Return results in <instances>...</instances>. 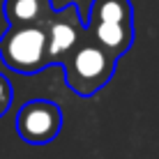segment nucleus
Listing matches in <instances>:
<instances>
[{
  "label": "nucleus",
  "instance_id": "1",
  "mask_svg": "<svg viewBox=\"0 0 159 159\" xmlns=\"http://www.w3.org/2000/svg\"><path fill=\"white\" fill-rule=\"evenodd\" d=\"M118 60L120 58H116L111 51H106L99 42H95L90 32H85L83 42L76 46V51L62 65L65 81H67L69 90L79 97L97 95L113 79Z\"/></svg>",
  "mask_w": 159,
  "mask_h": 159
},
{
  "label": "nucleus",
  "instance_id": "2",
  "mask_svg": "<svg viewBox=\"0 0 159 159\" xmlns=\"http://www.w3.org/2000/svg\"><path fill=\"white\" fill-rule=\"evenodd\" d=\"M88 32L116 58H122L134 44V7L129 0H92Z\"/></svg>",
  "mask_w": 159,
  "mask_h": 159
},
{
  "label": "nucleus",
  "instance_id": "3",
  "mask_svg": "<svg viewBox=\"0 0 159 159\" xmlns=\"http://www.w3.org/2000/svg\"><path fill=\"white\" fill-rule=\"evenodd\" d=\"M0 58L19 74H39L51 67V42L46 25H9L0 37Z\"/></svg>",
  "mask_w": 159,
  "mask_h": 159
},
{
  "label": "nucleus",
  "instance_id": "4",
  "mask_svg": "<svg viewBox=\"0 0 159 159\" xmlns=\"http://www.w3.org/2000/svg\"><path fill=\"white\" fill-rule=\"evenodd\" d=\"M62 129V111L56 102L32 99L16 113V131L30 145H46Z\"/></svg>",
  "mask_w": 159,
  "mask_h": 159
},
{
  "label": "nucleus",
  "instance_id": "5",
  "mask_svg": "<svg viewBox=\"0 0 159 159\" xmlns=\"http://www.w3.org/2000/svg\"><path fill=\"white\" fill-rule=\"evenodd\" d=\"M46 32L48 42H51V65L62 67L88 32V25H83L81 21L79 5L69 2L62 9H56L46 23Z\"/></svg>",
  "mask_w": 159,
  "mask_h": 159
},
{
  "label": "nucleus",
  "instance_id": "6",
  "mask_svg": "<svg viewBox=\"0 0 159 159\" xmlns=\"http://www.w3.org/2000/svg\"><path fill=\"white\" fill-rule=\"evenodd\" d=\"M53 12L51 0H5L2 5L9 25H46Z\"/></svg>",
  "mask_w": 159,
  "mask_h": 159
},
{
  "label": "nucleus",
  "instance_id": "7",
  "mask_svg": "<svg viewBox=\"0 0 159 159\" xmlns=\"http://www.w3.org/2000/svg\"><path fill=\"white\" fill-rule=\"evenodd\" d=\"M12 102H14V90H12V83H9V81L5 79L2 74H0V118H2L5 113L9 111Z\"/></svg>",
  "mask_w": 159,
  "mask_h": 159
}]
</instances>
